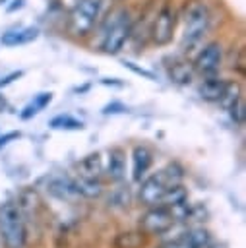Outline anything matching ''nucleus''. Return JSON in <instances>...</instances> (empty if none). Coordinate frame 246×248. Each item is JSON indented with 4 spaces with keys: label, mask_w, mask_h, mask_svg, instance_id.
<instances>
[{
    "label": "nucleus",
    "mask_w": 246,
    "mask_h": 248,
    "mask_svg": "<svg viewBox=\"0 0 246 248\" xmlns=\"http://www.w3.org/2000/svg\"><path fill=\"white\" fill-rule=\"evenodd\" d=\"M25 221L21 207L6 202L0 205V238L4 248H23L25 246Z\"/></svg>",
    "instance_id": "1"
},
{
    "label": "nucleus",
    "mask_w": 246,
    "mask_h": 248,
    "mask_svg": "<svg viewBox=\"0 0 246 248\" xmlns=\"http://www.w3.org/2000/svg\"><path fill=\"white\" fill-rule=\"evenodd\" d=\"M134 29V23L130 19L128 10H118L110 16L105 31H103V41H101V50L107 54H118L126 41L130 39Z\"/></svg>",
    "instance_id": "2"
},
{
    "label": "nucleus",
    "mask_w": 246,
    "mask_h": 248,
    "mask_svg": "<svg viewBox=\"0 0 246 248\" xmlns=\"http://www.w3.org/2000/svg\"><path fill=\"white\" fill-rule=\"evenodd\" d=\"M182 23H184V31H182V48H190L194 45H198L207 27H209V10L203 2H192L190 6H186L184 16H182Z\"/></svg>",
    "instance_id": "3"
},
{
    "label": "nucleus",
    "mask_w": 246,
    "mask_h": 248,
    "mask_svg": "<svg viewBox=\"0 0 246 248\" xmlns=\"http://www.w3.org/2000/svg\"><path fill=\"white\" fill-rule=\"evenodd\" d=\"M103 10V0H79L68 17V31L74 37H85L91 33L95 23L99 21Z\"/></svg>",
    "instance_id": "4"
},
{
    "label": "nucleus",
    "mask_w": 246,
    "mask_h": 248,
    "mask_svg": "<svg viewBox=\"0 0 246 248\" xmlns=\"http://www.w3.org/2000/svg\"><path fill=\"white\" fill-rule=\"evenodd\" d=\"M139 225H141V231L145 234H163V232L172 229L174 217L167 205H157V207H151L141 217Z\"/></svg>",
    "instance_id": "5"
},
{
    "label": "nucleus",
    "mask_w": 246,
    "mask_h": 248,
    "mask_svg": "<svg viewBox=\"0 0 246 248\" xmlns=\"http://www.w3.org/2000/svg\"><path fill=\"white\" fill-rule=\"evenodd\" d=\"M174 25H176V14L172 8L169 6H163L155 19H153V25H151V39L155 45L163 46L167 43H170L172 39V33H174Z\"/></svg>",
    "instance_id": "6"
},
{
    "label": "nucleus",
    "mask_w": 246,
    "mask_h": 248,
    "mask_svg": "<svg viewBox=\"0 0 246 248\" xmlns=\"http://www.w3.org/2000/svg\"><path fill=\"white\" fill-rule=\"evenodd\" d=\"M221 60H223V50L219 43H209L205 45L200 54L196 56L194 62V70H198L203 76H215L217 70L221 68Z\"/></svg>",
    "instance_id": "7"
},
{
    "label": "nucleus",
    "mask_w": 246,
    "mask_h": 248,
    "mask_svg": "<svg viewBox=\"0 0 246 248\" xmlns=\"http://www.w3.org/2000/svg\"><path fill=\"white\" fill-rule=\"evenodd\" d=\"M169 184L165 182L163 174L157 172V174H151L147 176L143 182H141V188H139V198L145 205H157L161 203L165 192H167Z\"/></svg>",
    "instance_id": "8"
},
{
    "label": "nucleus",
    "mask_w": 246,
    "mask_h": 248,
    "mask_svg": "<svg viewBox=\"0 0 246 248\" xmlns=\"http://www.w3.org/2000/svg\"><path fill=\"white\" fill-rule=\"evenodd\" d=\"M46 190L50 196H54L56 200H62V202H74L79 198V192L76 188V180L62 176V174L52 176L46 184Z\"/></svg>",
    "instance_id": "9"
},
{
    "label": "nucleus",
    "mask_w": 246,
    "mask_h": 248,
    "mask_svg": "<svg viewBox=\"0 0 246 248\" xmlns=\"http://www.w3.org/2000/svg\"><path fill=\"white\" fill-rule=\"evenodd\" d=\"M153 163V153L145 145H136L132 151V180L141 182Z\"/></svg>",
    "instance_id": "10"
},
{
    "label": "nucleus",
    "mask_w": 246,
    "mask_h": 248,
    "mask_svg": "<svg viewBox=\"0 0 246 248\" xmlns=\"http://www.w3.org/2000/svg\"><path fill=\"white\" fill-rule=\"evenodd\" d=\"M227 83H229V81H225V79H221V78H217V76H207V78L200 83L198 93H200V97H201L203 101L219 103V99H221L223 93H225Z\"/></svg>",
    "instance_id": "11"
},
{
    "label": "nucleus",
    "mask_w": 246,
    "mask_h": 248,
    "mask_svg": "<svg viewBox=\"0 0 246 248\" xmlns=\"http://www.w3.org/2000/svg\"><path fill=\"white\" fill-rule=\"evenodd\" d=\"M37 37H39V29L29 25V27H19V29H12V31L2 33L0 43L4 46H19V45L33 43Z\"/></svg>",
    "instance_id": "12"
},
{
    "label": "nucleus",
    "mask_w": 246,
    "mask_h": 248,
    "mask_svg": "<svg viewBox=\"0 0 246 248\" xmlns=\"http://www.w3.org/2000/svg\"><path fill=\"white\" fill-rule=\"evenodd\" d=\"M126 172V155L122 149H110L108 151V163H107V174L110 180H122Z\"/></svg>",
    "instance_id": "13"
},
{
    "label": "nucleus",
    "mask_w": 246,
    "mask_h": 248,
    "mask_svg": "<svg viewBox=\"0 0 246 248\" xmlns=\"http://www.w3.org/2000/svg\"><path fill=\"white\" fill-rule=\"evenodd\" d=\"M169 78L170 81L174 83H180V85H186L192 81L194 78V66L186 60H176L169 66Z\"/></svg>",
    "instance_id": "14"
},
{
    "label": "nucleus",
    "mask_w": 246,
    "mask_h": 248,
    "mask_svg": "<svg viewBox=\"0 0 246 248\" xmlns=\"http://www.w3.org/2000/svg\"><path fill=\"white\" fill-rule=\"evenodd\" d=\"M143 242H145V232L143 231H126V232H120L114 238L116 248H141Z\"/></svg>",
    "instance_id": "15"
},
{
    "label": "nucleus",
    "mask_w": 246,
    "mask_h": 248,
    "mask_svg": "<svg viewBox=\"0 0 246 248\" xmlns=\"http://www.w3.org/2000/svg\"><path fill=\"white\" fill-rule=\"evenodd\" d=\"M79 170H81L79 176H85V178H97L99 172L103 170L99 153H91V155H87V157L79 163Z\"/></svg>",
    "instance_id": "16"
},
{
    "label": "nucleus",
    "mask_w": 246,
    "mask_h": 248,
    "mask_svg": "<svg viewBox=\"0 0 246 248\" xmlns=\"http://www.w3.org/2000/svg\"><path fill=\"white\" fill-rule=\"evenodd\" d=\"M76 188H77L79 196H85V198H97L103 192L97 178H85V176H79L76 180Z\"/></svg>",
    "instance_id": "17"
},
{
    "label": "nucleus",
    "mask_w": 246,
    "mask_h": 248,
    "mask_svg": "<svg viewBox=\"0 0 246 248\" xmlns=\"http://www.w3.org/2000/svg\"><path fill=\"white\" fill-rule=\"evenodd\" d=\"M48 126L54 130H83V122L72 114H58L48 122Z\"/></svg>",
    "instance_id": "18"
},
{
    "label": "nucleus",
    "mask_w": 246,
    "mask_h": 248,
    "mask_svg": "<svg viewBox=\"0 0 246 248\" xmlns=\"http://www.w3.org/2000/svg\"><path fill=\"white\" fill-rule=\"evenodd\" d=\"M182 238L190 244V248H207L209 246V232L205 229H192L182 234Z\"/></svg>",
    "instance_id": "19"
},
{
    "label": "nucleus",
    "mask_w": 246,
    "mask_h": 248,
    "mask_svg": "<svg viewBox=\"0 0 246 248\" xmlns=\"http://www.w3.org/2000/svg\"><path fill=\"white\" fill-rule=\"evenodd\" d=\"M161 174H163L165 182H167L169 186H172V184H180V180H182V176H184V170H182V167H180L178 163H169V165L161 170Z\"/></svg>",
    "instance_id": "20"
},
{
    "label": "nucleus",
    "mask_w": 246,
    "mask_h": 248,
    "mask_svg": "<svg viewBox=\"0 0 246 248\" xmlns=\"http://www.w3.org/2000/svg\"><path fill=\"white\" fill-rule=\"evenodd\" d=\"M244 108L246 107H244V99L242 97H238L234 103H231L227 107V110H229V114H231V118H232L234 124H242L244 122V116H246V110Z\"/></svg>",
    "instance_id": "21"
},
{
    "label": "nucleus",
    "mask_w": 246,
    "mask_h": 248,
    "mask_svg": "<svg viewBox=\"0 0 246 248\" xmlns=\"http://www.w3.org/2000/svg\"><path fill=\"white\" fill-rule=\"evenodd\" d=\"M238 97H240V87H238L236 83H231V81H229V83H227V87H225L223 97L219 99V103H221V105L227 108V107H229L231 103H234Z\"/></svg>",
    "instance_id": "22"
},
{
    "label": "nucleus",
    "mask_w": 246,
    "mask_h": 248,
    "mask_svg": "<svg viewBox=\"0 0 246 248\" xmlns=\"http://www.w3.org/2000/svg\"><path fill=\"white\" fill-rule=\"evenodd\" d=\"M124 66L130 68L132 72H136L138 76H143V78H147V79H155V74H153V72H147V70H143V68H138V66H134L132 62H124Z\"/></svg>",
    "instance_id": "23"
},
{
    "label": "nucleus",
    "mask_w": 246,
    "mask_h": 248,
    "mask_svg": "<svg viewBox=\"0 0 246 248\" xmlns=\"http://www.w3.org/2000/svg\"><path fill=\"white\" fill-rule=\"evenodd\" d=\"M126 110H128V108H126L122 103H110V105H107V107L103 108L105 114H110V112L116 114V112H126Z\"/></svg>",
    "instance_id": "24"
},
{
    "label": "nucleus",
    "mask_w": 246,
    "mask_h": 248,
    "mask_svg": "<svg viewBox=\"0 0 246 248\" xmlns=\"http://www.w3.org/2000/svg\"><path fill=\"white\" fill-rule=\"evenodd\" d=\"M39 110H41V108H39L35 103H29V105L23 108V112H21V118H23V120H29V118H31V116H35Z\"/></svg>",
    "instance_id": "25"
},
{
    "label": "nucleus",
    "mask_w": 246,
    "mask_h": 248,
    "mask_svg": "<svg viewBox=\"0 0 246 248\" xmlns=\"http://www.w3.org/2000/svg\"><path fill=\"white\" fill-rule=\"evenodd\" d=\"M23 76V72L21 70H17V72H12V74H8V76H4L2 79H0V87H6V85H10L12 81H15L17 78H21Z\"/></svg>",
    "instance_id": "26"
},
{
    "label": "nucleus",
    "mask_w": 246,
    "mask_h": 248,
    "mask_svg": "<svg viewBox=\"0 0 246 248\" xmlns=\"http://www.w3.org/2000/svg\"><path fill=\"white\" fill-rule=\"evenodd\" d=\"M15 138H19V132H10V134H4V136L0 138V147H4L6 143H10V140H15Z\"/></svg>",
    "instance_id": "27"
},
{
    "label": "nucleus",
    "mask_w": 246,
    "mask_h": 248,
    "mask_svg": "<svg viewBox=\"0 0 246 248\" xmlns=\"http://www.w3.org/2000/svg\"><path fill=\"white\" fill-rule=\"evenodd\" d=\"M6 107H8V101H6V97L0 93V112H4V110H6Z\"/></svg>",
    "instance_id": "28"
},
{
    "label": "nucleus",
    "mask_w": 246,
    "mask_h": 248,
    "mask_svg": "<svg viewBox=\"0 0 246 248\" xmlns=\"http://www.w3.org/2000/svg\"><path fill=\"white\" fill-rule=\"evenodd\" d=\"M238 70L244 72V50H240V58H238Z\"/></svg>",
    "instance_id": "29"
},
{
    "label": "nucleus",
    "mask_w": 246,
    "mask_h": 248,
    "mask_svg": "<svg viewBox=\"0 0 246 248\" xmlns=\"http://www.w3.org/2000/svg\"><path fill=\"white\" fill-rule=\"evenodd\" d=\"M112 2H122V0H112Z\"/></svg>",
    "instance_id": "30"
}]
</instances>
